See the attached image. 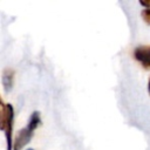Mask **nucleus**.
I'll list each match as a JSON object with an SVG mask.
<instances>
[{"mask_svg":"<svg viewBox=\"0 0 150 150\" xmlns=\"http://www.w3.org/2000/svg\"><path fill=\"white\" fill-rule=\"evenodd\" d=\"M13 120H14V109L9 103H5L1 101V112H0V129L5 134L7 150H13Z\"/></svg>","mask_w":150,"mask_h":150,"instance_id":"obj_1","label":"nucleus"},{"mask_svg":"<svg viewBox=\"0 0 150 150\" xmlns=\"http://www.w3.org/2000/svg\"><path fill=\"white\" fill-rule=\"evenodd\" d=\"M34 134V129L30 128L29 125H26L25 128L20 129L14 138L13 142V150H21L26 144L29 143L32 136Z\"/></svg>","mask_w":150,"mask_h":150,"instance_id":"obj_2","label":"nucleus"},{"mask_svg":"<svg viewBox=\"0 0 150 150\" xmlns=\"http://www.w3.org/2000/svg\"><path fill=\"white\" fill-rule=\"evenodd\" d=\"M134 57L145 69H150V46H138L134 50Z\"/></svg>","mask_w":150,"mask_h":150,"instance_id":"obj_3","label":"nucleus"},{"mask_svg":"<svg viewBox=\"0 0 150 150\" xmlns=\"http://www.w3.org/2000/svg\"><path fill=\"white\" fill-rule=\"evenodd\" d=\"M2 87L6 93H9L13 88L14 83V70L11 68H6L2 73Z\"/></svg>","mask_w":150,"mask_h":150,"instance_id":"obj_4","label":"nucleus"},{"mask_svg":"<svg viewBox=\"0 0 150 150\" xmlns=\"http://www.w3.org/2000/svg\"><path fill=\"white\" fill-rule=\"evenodd\" d=\"M41 123V116H40V112L39 111H33L32 115L29 116V120H28V123L27 125H29L30 128H33L34 130L40 125Z\"/></svg>","mask_w":150,"mask_h":150,"instance_id":"obj_5","label":"nucleus"},{"mask_svg":"<svg viewBox=\"0 0 150 150\" xmlns=\"http://www.w3.org/2000/svg\"><path fill=\"white\" fill-rule=\"evenodd\" d=\"M141 15H142L144 22L148 23V25H150V8H144V9L142 11Z\"/></svg>","mask_w":150,"mask_h":150,"instance_id":"obj_6","label":"nucleus"},{"mask_svg":"<svg viewBox=\"0 0 150 150\" xmlns=\"http://www.w3.org/2000/svg\"><path fill=\"white\" fill-rule=\"evenodd\" d=\"M139 5H141V6H143L144 8H150V0H148V1L141 0V1H139Z\"/></svg>","mask_w":150,"mask_h":150,"instance_id":"obj_7","label":"nucleus"},{"mask_svg":"<svg viewBox=\"0 0 150 150\" xmlns=\"http://www.w3.org/2000/svg\"><path fill=\"white\" fill-rule=\"evenodd\" d=\"M148 91H149V95H150V77H149V81H148Z\"/></svg>","mask_w":150,"mask_h":150,"instance_id":"obj_8","label":"nucleus"},{"mask_svg":"<svg viewBox=\"0 0 150 150\" xmlns=\"http://www.w3.org/2000/svg\"><path fill=\"white\" fill-rule=\"evenodd\" d=\"M27 150H34V149H27Z\"/></svg>","mask_w":150,"mask_h":150,"instance_id":"obj_9","label":"nucleus"}]
</instances>
